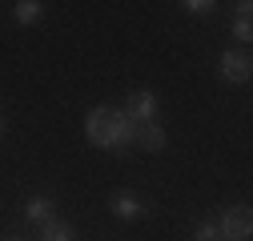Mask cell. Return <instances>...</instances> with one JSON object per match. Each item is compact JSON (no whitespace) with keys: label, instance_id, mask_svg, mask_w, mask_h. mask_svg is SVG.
Returning a JSON list of instances; mask_svg holds the SVG:
<instances>
[{"label":"cell","instance_id":"cell-1","mask_svg":"<svg viewBox=\"0 0 253 241\" xmlns=\"http://www.w3.org/2000/svg\"><path fill=\"white\" fill-rule=\"evenodd\" d=\"M84 137L88 145H97V149H109V153H121V149H129L133 137H137V125L125 113L117 109H105L97 105L88 117H84Z\"/></svg>","mask_w":253,"mask_h":241},{"label":"cell","instance_id":"cell-2","mask_svg":"<svg viewBox=\"0 0 253 241\" xmlns=\"http://www.w3.org/2000/svg\"><path fill=\"white\" fill-rule=\"evenodd\" d=\"M217 233L225 237V241H245V237L253 233V213H249V205L225 209V213L217 217Z\"/></svg>","mask_w":253,"mask_h":241},{"label":"cell","instance_id":"cell-3","mask_svg":"<svg viewBox=\"0 0 253 241\" xmlns=\"http://www.w3.org/2000/svg\"><path fill=\"white\" fill-rule=\"evenodd\" d=\"M253 73V60L245 48H233V52H221V80L225 84H245Z\"/></svg>","mask_w":253,"mask_h":241},{"label":"cell","instance_id":"cell-4","mask_svg":"<svg viewBox=\"0 0 253 241\" xmlns=\"http://www.w3.org/2000/svg\"><path fill=\"white\" fill-rule=\"evenodd\" d=\"M125 117H129L133 125H149V120H157V93H153V88H137V93L129 97Z\"/></svg>","mask_w":253,"mask_h":241},{"label":"cell","instance_id":"cell-5","mask_svg":"<svg viewBox=\"0 0 253 241\" xmlns=\"http://www.w3.org/2000/svg\"><path fill=\"white\" fill-rule=\"evenodd\" d=\"M109 209H113L121 221H137V217H145V201H141L137 193H129V189H117V193L109 197Z\"/></svg>","mask_w":253,"mask_h":241},{"label":"cell","instance_id":"cell-6","mask_svg":"<svg viewBox=\"0 0 253 241\" xmlns=\"http://www.w3.org/2000/svg\"><path fill=\"white\" fill-rule=\"evenodd\" d=\"M165 125H157V120H149V125H137V137H133V145H141V149H149V153H161L165 149Z\"/></svg>","mask_w":253,"mask_h":241},{"label":"cell","instance_id":"cell-7","mask_svg":"<svg viewBox=\"0 0 253 241\" xmlns=\"http://www.w3.org/2000/svg\"><path fill=\"white\" fill-rule=\"evenodd\" d=\"M24 217H28V221H37V225L52 221V201H48V197H28V205H24Z\"/></svg>","mask_w":253,"mask_h":241},{"label":"cell","instance_id":"cell-8","mask_svg":"<svg viewBox=\"0 0 253 241\" xmlns=\"http://www.w3.org/2000/svg\"><path fill=\"white\" fill-rule=\"evenodd\" d=\"M12 16H16L20 24H37V20L44 16V4H41V0H20V4L12 8Z\"/></svg>","mask_w":253,"mask_h":241},{"label":"cell","instance_id":"cell-9","mask_svg":"<svg viewBox=\"0 0 253 241\" xmlns=\"http://www.w3.org/2000/svg\"><path fill=\"white\" fill-rule=\"evenodd\" d=\"M41 241H77V237H73V229H69L65 221H56V217H52V221L41 225Z\"/></svg>","mask_w":253,"mask_h":241},{"label":"cell","instance_id":"cell-10","mask_svg":"<svg viewBox=\"0 0 253 241\" xmlns=\"http://www.w3.org/2000/svg\"><path fill=\"white\" fill-rule=\"evenodd\" d=\"M193 237H197V241H221V233H217V221H201Z\"/></svg>","mask_w":253,"mask_h":241},{"label":"cell","instance_id":"cell-11","mask_svg":"<svg viewBox=\"0 0 253 241\" xmlns=\"http://www.w3.org/2000/svg\"><path fill=\"white\" fill-rule=\"evenodd\" d=\"M185 8L193 12V16H209V12L217 8V4H213V0H185Z\"/></svg>","mask_w":253,"mask_h":241},{"label":"cell","instance_id":"cell-12","mask_svg":"<svg viewBox=\"0 0 253 241\" xmlns=\"http://www.w3.org/2000/svg\"><path fill=\"white\" fill-rule=\"evenodd\" d=\"M233 37H237V40H249V37H253V24H249V16H237V24H233Z\"/></svg>","mask_w":253,"mask_h":241},{"label":"cell","instance_id":"cell-13","mask_svg":"<svg viewBox=\"0 0 253 241\" xmlns=\"http://www.w3.org/2000/svg\"><path fill=\"white\" fill-rule=\"evenodd\" d=\"M0 133H4V117H0Z\"/></svg>","mask_w":253,"mask_h":241},{"label":"cell","instance_id":"cell-14","mask_svg":"<svg viewBox=\"0 0 253 241\" xmlns=\"http://www.w3.org/2000/svg\"><path fill=\"white\" fill-rule=\"evenodd\" d=\"M221 241H225V237H221Z\"/></svg>","mask_w":253,"mask_h":241}]
</instances>
